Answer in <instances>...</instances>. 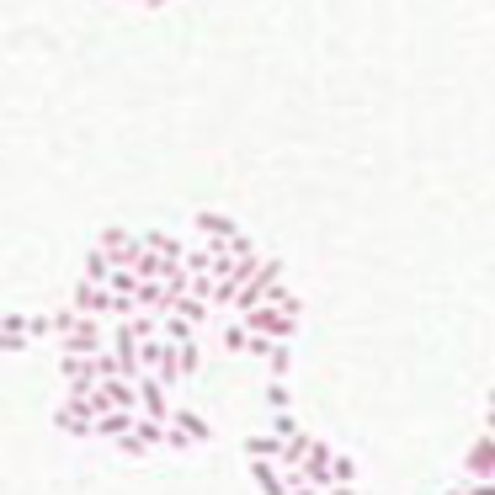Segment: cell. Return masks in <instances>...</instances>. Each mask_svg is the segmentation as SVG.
<instances>
[{"label":"cell","instance_id":"cb8c5ba5","mask_svg":"<svg viewBox=\"0 0 495 495\" xmlns=\"http://www.w3.org/2000/svg\"><path fill=\"white\" fill-rule=\"evenodd\" d=\"M463 490L469 495H495V480H469V474H463Z\"/></svg>","mask_w":495,"mask_h":495},{"label":"cell","instance_id":"6da1fadb","mask_svg":"<svg viewBox=\"0 0 495 495\" xmlns=\"http://www.w3.org/2000/svg\"><path fill=\"white\" fill-rule=\"evenodd\" d=\"M251 330H261V335H277V341H293L298 335V315L293 309H282V304H256L251 315H240Z\"/></svg>","mask_w":495,"mask_h":495},{"label":"cell","instance_id":"8fae6325","mask_svg":"<svg viewBox=\"0 0 495 495\" xmlns=\"http://www.w3.org/2000/svg\"><path fill=\"white\" fill-rule=\"evenodd\" d=\"M192 229H197V240H234L240 234V224L229 219V214H197Z\"/></svg>","mask_w":495,"mask_h":495},{"label":"cell","instance_id":"3957f363","mask_svg":"<svg viewBox=\"0 0 495 495\" xmlns=\"http://www.w3.org/2000/svg\"><path fill=\"white\" fill-rule=\"evenodd\" d=\"M69 304H75L80 315H102V320H107V315H117V304H123V298L112 293L107 282H91V277H80V282H75V293H69Z\"/></svg>","mask_w":495,"mask_h":495},{"label":"cell","instance_id":"f1b7e54d","mask_svg":"<svg viewBox=\"0 0 495 495\" xmlns=\"http://www.w3.org/2000/svg\"><path fill=\"white\" fill-rule=\"evenodd\" d=\"M490 405H495V389H490Z\"/></svg>","mask_w":495,"mask_h":495},{"label":"cell","instance_id":"7402d4cb","mask_svg":"<svg viewBox=\"0 0 495 495\" xmlns=\"http://www.w3.org/2000/svg\"><path fill=\"white\" fill-rule=\"evenodd\" d=\"M197 362H203V352H197V341H187V346H181V373L192 379V373H197Z\"/></svg>","mask_w":495,"mask_h":495},{"label":"cell","instance_id":"9c48e42d","mask_svg":"<svg viewBox=\"0 0 495 495\" xmlns=\"http://www.w3.org/2000/svg\"><path fill=\"white\" fill-rule=\"evenodd\" d=\"M139 416H144V410H102V416H96V437L102 442L128 437V432L139 426Z\"/></svg>","mask_w":495,"mask_h":495},{"label":"cell","instance_id":"603a6c76","mask_svg":"<svg viewBox=\"0 0 495 495\" xmlns=\"http://www.w3.org/2000/svg\"><path fill=\"white\" fill-rule=\"evenodd\" d=\"M49 335H59L54 315H32V341H49Z\"/></svg>","mask_w":495,"mask_h":495},{"label":"cell","instance_id":"ba28073f","mask_svg":"<svg viewBox=\"0 0 495 495\" xmlns=\"http://www.w3.org/2000/svg\"><path fill=\"white\" fill-rule=\"evenodd\" d=\"M251 480H256L261 495H288L293 490V480H288V469H282L277 458H251Z\"/></svg>","mask_w":495,"mask_h":495},{"label":"cell","instance_id":"ac0fdd59","mask_svg":"<svg viewBox=\"0 0 495 495\" xmlns=\"http://www.w3.org/2000/svg\"><path fill=\"white\" fill-rule=\"evenodd\" d=\"M267 410H293V389H288V379H267Z\"/></svg>","mask_w":495,"mask_h":495},{"label":"cell","instance_id":"484cf974","mask_svg":"<svg viewBox=\"0 0 495 495\" xmlns=\"http://www.w3.org/2000/svg\"><path fill=\"white\" fill-rule=\"evenodd\" d=\"M288 495H325V490H320V485H309V480H293V490H288Z\"/></svg>","mask_w":495,"mask_h":495},{"label":"cell","instance_id":"e0dca14e","mask_svg":"<svg viewBox=\"0 0 495 495\" xmlns=\"http://www.w3.org/2000/svg\"><path fill=\"white\" fill-rule=\"evenodd\" d=\"M86 277H91V282H107V277H112V261H107V251H102V245H91V251H86Z\"/></svg>","mask_w":495,"mask_h":495},{"label":"cell","instance_id":"d4e9b609","mask_svg":"<svg viewBox=\"0 0 495 495\" xmlns=\"http://www.w3.org/2000/svg\"><path fill=\"white\" fill-rule=\"evenodd\" d=\"M325 495H357V480H335V485H325Z\"/></svg>","mask_w":495,"mask_h":495},{"label":"cell","instance_id":"5bb4252c","mask_svg":"<svg viewBox=\"0 0 495 495\" xmlns=\"http://www.w3.org/2000/svg\"><path fill=\"white\" fill-rule=\"evenodd\" d=\"M170 421H176V426H181L187 437L197 442V447H203V442H214V426H208L203 416H192V410H170Z\"/></svg>","mask_w":495,"mask_h":495},{"label":"cell","instance_id":"7c38bea8","mask_svg":"<svg viewBox=\"0 0 495 495\" xmlns=\"http://www.w3.org/2000/svg\"><path fill=\"white\" fill-rule=\"evenodd\" d=\"M144 245H150V251H160L165 261H187V251H192V245H181V240H176V234H165V229H150V234H144Z\"/></svg>","mask_w":495,"mask_h":495},{"label":"cell","instance_id":"9a60e30c","mask_svg":"<svg viewBox=\"0 0 495 495\" xmlns=\"http://www.w3.org/2000/svg\"><path fill=\"white\" fill-rule=\"evenodd\" d=\"M160 335L176 341V346H187V341H197V325H192L187 315H160Z\"/></svg>","mask_w":495,"mask_h":495},{"label":"cell","instance_id":"4316f807","mask_svg":"<svg viewBox=\"0 0 495 495\" xmlns=\"http://www.w3.org/2000/svg\"><path fill=\"white\" fill-rule=\"evenodd\" d=\"M485 432H495V405H490V416H485Z\"/></svg>","mask_w":495,"mask_h":495},{"label":"cell","instance_id":"8992f818","mask_svg":"<svg viewBox=\"0 0 495 495\" xmlns=\"http://www.w3.org/2000/svg\"><path fill=\"white\" fill-rule=\"evenodd\" d=\"M59 373L69 379V394H91L102 384V362L96 357H75V352H59Z\"/></svg>","mask_w":495,"mask_h":495},{"label":"cell","instance_id":"52a82bcc","mask_svg":"<svg viewBox=\"0 0 495 495\" xmlns=\"http://www.w3.org/2000/svg\"><path fill=\"white\" fill-rule=\"evenodd\" d=\"M463 474L469 480H495V432H480L463 453Z\"/></svg>","mask_w":495,"mask_h":495},{"label":"cell","instance_id":"83f0119b","mask_svg":"<svg viewBox=\"0 0 495 495\" xmlns=\"http://www.w3.org/2000/svg\"><path fill=\"white\" fill-rule=\"evenodd\" d=\"M442 495H469V490H463V485H453V490H442Z\"/></svg>","mask_w":495,"mask_h":495},{"label":"cell","instance_id":"277c9868","mask_svg":"<svg viewBox=\"0 0 495 495\" xmlns=\"http://www.w3.org/2000/svg\"><path fill=\"white\" fill-rule=\"evenodd\" d=\"M59 352H75V357H96L102 352V315H80L75 330L59 335Z\"/></svg>","mask_w":495,"mask_h":495},{"label":"cell","instance_id":"30bf717a","mask_svg":"<svg viewBox=\"0 0 495 495\" xmlns=\"http://www.w3.org/2000/svg\"><path fill=\"white\" fill-rule=\"evenodd\" d=\"M32 346V315H5L0 320V352H22Z\"/></svg>","mask_w":495,"mask_h":495},{"label":"cell","instance_id":"4fadbf2b","mask_svg":"<svg viewBox=\"0 0 495 495\" xmlns=\"http://www.w3.org/2000/svg\"><path fill=\"white\" fill-rule=\"evenodd\" d=\"M245 453H251V458H277V463H282V453H288V437H277V432L245 437Z\"/></svg>","mask_w":495,"mask_h":495},{"label":"cell","instance_id":"5b68a950","mask_svg":"<svg viewBox=\"0 0 495 495\" xmlns=\"http://www.w3.org/2000/svg\"><path fill=\"white\" fill-rule=\"evenodd\" d=\"M91 399H96V416L102 410H139V379H102L91 389Z\"/></svg>","mask_w":495,"mask_h":495},{"label":"cell","instance_id":"44dd1931","mask_svg":"<svg viewBox=\"0 0 495 495\" xmlns=\"http://www.w3.org/2000/svg\"><path fill=\"white\" fill-rule=\"evenodd\" d=\"M272 432H277V437H298V421H293V410H277V416H272Z\"/></svg>","mask_w":495,"mask_h":495},{"label":"cell","instance_id":"7a4b0ae2","mask_svg":"<svg viewBox=\"0 0 495 495\" xmlns=\"http://www.w3.org/2000/svg\"><path fill=\"white\" fill-rule=\"evenodd\" d=\"M96 245L107 251V261H112V267H139V256H144V234H128L123 224H107Z\"/></svg>","mask_w":495,"mask_h":495},{"label":"cell","instance_id":"d6986e66","mask_svg":"<svg viewBox=\"0 0 495 495\" xmlns=\"http://www.w3.org/2000/svg\"><path fill=\"white\" fill-rule=\"evenodd\" d=\"M245 346H251V325H245V320L224 325V352H245Z\"/></svg>","mask_w":495,"mask_h":495},{"label":"cell","instance_id":"ffe728a7","mask_svg":"<svg viewBox=\"0 0 495 495\" xmlns=\"http://www.w3.org/2000/svg\"><path fill=\"white\" fill-rule=\"evenodd\" d=\"M330 474H335V480H357V458H346V453H335V463H330ZM335 480H330V485H335Z\"/></svg>","mask_w":495,"mask_h":495},{"label":"cell","instance_id":"2e32d148","mask_svg":"<svg viewBox=\"0 0 495 495\" xmlns=\"http://www.w3.org/2000/svg\"><path fill=\"white\" fill-rule=\"evenodd\" d=\"M267 373H272V379H288V373H293V341H277V346H272Z\"/></svg>","mask_w":495,"mask_h":495}]
</instances>
